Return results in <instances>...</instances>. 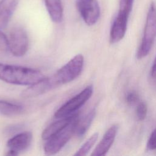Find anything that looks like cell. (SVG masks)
<instances>
[{
	"label": "cell",
	"mask_w": 156,
	"mask_h": 156,
	"mask_svg": "<svg viewBox=\"0 0 156 156\" xmlns=\"http://www.w3.org/2000/svg\"><path fill=\"white\" fill-rule=\"evenodd\" d=\"M45 77L35 69L0 63V80L9 83L30 86Z\"/></svg>",
	"instance_id": "cell-1"
},
{
	"label": "cell",
	"mask_w": 156,
	"mask_h": 156,
	"mask_svg": "<svg viewBox=\"0 0 156 156\" xmlns=\"http://www.w3.org/2000/svg\"><path fill=\"white\" fill-rule=\"evenodd\" d=\"M155 38L156 4L155 2L152 1L147 11L142 40L136 52V58L138 59H142L149 54Z\"/></svg>",
	"instance_id": "cell-2"
},
{
	"label": "cell",
	"mask_w": 156,
	"mask_h": 156,
	"mask_svg": "<svg viewBox=\"0 0 156 156\" xmlns=\"http://www.w3.org/2000/svg\"><path fill=\"white\" fill-rule=\"evenodd\" d=\"M79 119V113H76L73 115L71 119L65 127L46 141L43 148L45 154H55L66 144L72 136L75 134Z\"/></svg>",
	"instance_id": "cell-3"
},
{
	"label": "cell",
	"mask_w": 156,
	"mask_h": 156,
	"mask_svg": "<svg viewBox=\"0 0 156 156\" xmlns=\"http://www.w3.org/2000/svg\"><path fill=\"white\" fill-rule=\"evenodd\" d=\"M84 58L79 54L72 58L65 65L58 69L51 76L57 87L72 82L82 73L83 67Z\"/></svg>",
	"instance_id": "cell-4"
},
{
	"label": "cell",
	"mask_w": 156,
	"mask_h": 156,
	"mask_svg": "<svg viewBox=\"0 0 156 156\" xmlns=\"http://www.w3.org/2000/svg\"><path fill=\"white\" fill-rule=\"evenodd\" d=\"M93 93V86H87L58 108L55 112V117L58 119L68 117L75 114L77 113V111L89 100Z\"/></svg>",
	"instance_id": "cell-5"
},
{
	"label": "cell",
	"mask_w": 156,
	"mask_h": 156,
	"mask_svg": "<svg viewBox=\"0 0 156 156\" xmlns=\"http://www.w3.org/2000/svg\"><path fill=\"white\" fill-rule=\"evenodd\" d=\"M10 52L15 57L26 54L29 48V38L24 29L16 27L12 29L9 38Z\"/></svg>",
	"instance_id": "cell-6"
},
{
	"label": "cell",
	"mask_w": 156,
	"mask_h": 156,
	"mask_svg": "<svg viewBox=\"0 0 156 156\" xmlns=\"http://www.w3.org/2000/svg\"><path fill=\"white\" fill-rule=\"evenodd\" d=\"M76 6L82 18L88 26H93L98 22L101 9L97 0H77Z\"/></svg>",
	"instance_id": "cell-7"
},
{
	"label": "cell",
	"mask_w": 156,
	"mask_h": 156,
	"mask_svg": "<svg viewBox=\"0 0 156 156\" xmlns=\"http://www.w3.org/2000/svg\"><path fill=\"white\" fill-rule=\"evenodd\" d=\"M118 130V126L117 124H113L109 127L91 155L94 156L106 155L115 140Z\"/></svg>",
	"instance_id": "cell-8"
},
{
	"label": "cell",
	"mask_w": 156,
	"mask_h": 156,
	"mask_svg": "<svg viewBox=\"0 0 156 156\" xmlns=\"http://www.w3.org/2000/svg\"><path fill=\"white\" fill-rule=\"evenodd\" d=\"M56 87L55 83L51 77H45L40 82L30 85L29 88L22 92L21 96L26 98H34L45 93Z\"/></svg>",
	"instance_id": "cell-9"
},
{
	"label": "cell",
	"mask_w": 156,
	"mask_h": 156,
	"mask_svg": "<svg viewBox=\"0 0 156 156\" xmlns=\"http://www.w3.org/2000/svg\"><path fill=\"white\" fill-rule=\"evenodd\" d=\"M32 140V133L29 131L18 133L10 138L7 142L9 149L20 152L26 150L30 145Z\"/></svg>",
	"instance_id": "cell-10"
},
{
	"label": "cell",
	"mask_w": 156,
	"mask_h": 156,
	"mask_svg": "<svg viewBox=\"0 0 156 156\" xmlns=\"http://www.w3.org/2000/svg\"><path fill=\"white\" fill-rule=\"evenodd\" d=\"M18 2L19 0L0 1V30L5 29L9 24Z\"/></svg>",
	"instance_id": "cell-11"
},
{
	"label": "cell",
	"mask_w": 156,
	"mask_h": 156,
	"mask_svg": "<svg viewBox=\"0 0 156 156\" xmlns=\"http://www.w3.org/2000/svg\"><path fill=\"white\" fill-rule=\"evenodd\" d=\"M46 9L52 21L60 23L63 17V6L62 0H44Z\"/></svg>",
	"instance_id": "cell-12"
},
{
	"label": "cell",
	"mask_w": 156,
	"mask_h": 156,
	"mask_svg": "<svg viewBox=\"0 0 156 156\" xmlns=\"http://www.w3.org/2000/svg\"><path fill=\"white\" fill-rule=\"evenodd\" d=\"M72 116L58 118V120L53 122L50 125H49L43 131L41 134V138L44 140H48L55 135L57 132L61 130L63 127H65L72 118Z\"/></svg>",
	"instance_id": "cell-13"
},
{
	"label": "cell",
	"mask_w": 156,
	"mask_h": 156,
	"mask_svg": "<svg viewBox=\"0 0 156 156\" xmlns=\"http://www.w3.org/2000/svg\"><path fill=\"white\" fill-rule=\"evenodd\" d=\"M96 115V109L92 108L86 115H85L82 118L79 119L77 122L75 134L79 137H83L89 129L94 117Z\"/></svg>",
	"instance_id": "cell-14"
},
{
	"label": "cell",
	"mask_w": 156,
	"mask_h": 156,
	"mask_svg": "<svg viewBox=\"0 0 156 156\" xmlns=\"http://www.w3.org/2000/svg\"><path fill=\"white\" fill-rule=\"evenodd\" d=\"M22 105L5 101H0V114L7 116H13L23 113Z\"/></svg>",
	"instance_id": "cell-15"
},
{
	"label": "cell",
	"mask_w": 156,
	"mask_h": 156,
	"mask_svg": "<svg viewBox=\"0 0 156 156\" xmlns=\"http://www.w3.org/2000/svg\"><path fill=\"white\" fill-rule=\"evenodd\" d=\"M99 134L98 133H93L87 141L82 145V146L79 149V150L74 154V155H86L93 146L96 143L98 138Z\"/></svg>",
	"instance_id": "cell-16"
},
{
	"label": "cell",
	"mask_w": 156,
	"mask_h": 156,
	"mask_svg": "<svg viewBox=\"0 0 156 156\" xmlns=\"http://www.w3.org/2000/svg\"><path fill=\"white\" fill-rule=\"evenodd\" d=\"M134 0H119V10L116 15L129 19Z\"/></svg>",
	"instance_id": "cell-17"
},
{
	"label": "cell",
	"mask_w": 156,
	"mask_h": 156,
	"mask_svg": "<svg viewBox=\"0 0 156 156\" xmlns=\"http://www.w3.org/2000/svg\"><path fill=\"white\" fill-rule=\"evenodd\" d=\"M147 107L144 102H139L136 108V116L138 121H144L147 116Z\"/></svg>",
	"instance_id": "cell-18"
},
{
	"label": "cell",
	"mask_w": 156,
	"mask_h": 156,
	"mask_svg": "<svg viewBox=\"0 0 156 156\" xmlns=\"http://www.w3.org/2000/svg\"><path fill=\"white\" fill-rule=\"evenodd\" d=\"M125 100L128 105H133L137 104L140 102V96L136 91L130 90L126 93Z\"/></svg>",
	"instance_id": "cell-19"
},
{
	"label": "cell",
	"mask_w": 156,
	"mask_h": 156,
	"mask_svg": "<svg viewBox=\"0 0 156 156\" xmlns=\"http://www.w3.org/2000/svg\"><path fill=\"white\" fill-rule=\"evenodd\" d=\"M10 51L9 38L0 30V55H5Z\"/></svg>",
	"instance_id": "cell-20"
},
{
	"label": "cell",
	"mask_w": 156,
	"mask_h": 156,
	"mask_svg": "<svg viewBox=\"0 0 156 156\" xmlns=\"http://www.w3.org/2000/svg\"><path fill=\"white\" fill-rule=\"evenodd\" d=\"M149 80L151 85L156 88V55L153 61L149 74Z\"/></svg>",
	"instance_id": "cell-21"
},
{
	"label": "cell",
	"mask_w": 156,
	"mask_h": 156,
	"mask_svg": "<svg viewBox=\"0 0 156 156\" xmlns=\"http://www.w3.org/2000/svg\"><path fill=\"white\" fill-rule=\"evenodd\" d=\"M147 150L154 151L156 149V128L151 133L146 144Z\"/></svg>",
	"instance_id": "cell-22"
}]
</instances>
